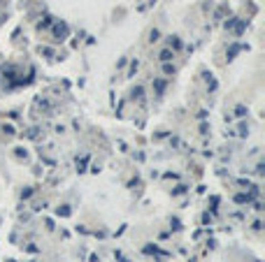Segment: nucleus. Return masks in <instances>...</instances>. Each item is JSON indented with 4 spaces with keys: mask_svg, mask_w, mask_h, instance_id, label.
I'll return each mask as SVG.
<instances>
[{
    "mask_svg": "<svg viewBox=\"0 0 265 262\" xmlns=\"http://www.w3.org/2000/svg\"><path fill=\"white\" fill-rule=\"evenodd\" d=\"M54 35H56V38H65V35H68V26H65V23H56V26H54Z\"/></svg>",
    "mask_w": 265,
    "mask_h": 262,
    "instance_id": "nucleus-1",
    "label": "nucleus"
},
{
    "mask_svg": "<svg viewBox=\"0 0 265 262\" xmlns=\"http://www.w3.org/2000/svg\"><path fill=\"white\" fill-rule=\"evenodd\" d=\"M158 58L163 60V63H170V60L175 58V54H172V49H163V51L158 54Z\"/></svg>",
    "mask_w": 265,
    "mask_h": 262,
    "instance_id": "nucleus-2",
    "label": "nucleus"
},
{
    "mask_svg": "<svg viewBox=\"0 0 265 262\" xmlns=\"http://www.w3.org/2000/svg\"><path fill=\"white\" fill-rule=\"evenodd\" d=\"M163 72H165V74H172V72H175V67H172L170 63H163Z\"/></svg>",
    "mask_w": 265,
    "mask_h": 262,
    "instance_id": "nucleus-3",
    "label": "nucleus"
},
{
    "mask_svg": "<svg viewBox=\"0 0 265 262\" xmlns=\"http://www.w3.org/2000/svg\"><path fill=\"white\" fill-rule=\"evenodd\" d=\"M175 47V49H179V38H170V49Z\"/></svg>",
    "mask_w": 265,
    "mask_h": 262,
    "instance_id": "nucleus-4",
    "label": "nucleus"
},
{
    "mask_svg": "<svg viewBox=\"0 0 265 262\" xmlns=\"http://www.w3.org/2000/svg\"><path fill=\"white\" fill-rule=\"evenodd\" d=\"M149 38H151V42H158L160 33H158V30H151V35H149Z\"/></svg>",
    "mask_w": 265,
    "mask_h": 262,
    "instance_id": "nucleus-5",
    "label": "nucleus"
},
{
    "mask_svg": "<svg viewBox=\"0 0 265 262\" xmlns=\"http://www.w3.org/2000/svg\"><path fill=\"white\" fill-rule=\"evenodd\" d=\"M56 213H58V216H70V209H68V207H63V209H58V211H56Z\"/></svg>",
    "mask_w": 265,
    "mask_h": 262,
    "instance_id": "nucleus-6",
    "label": "nucleus"
},
{
    "mask_svg": "<svg viewBox=\"0 0 265 262\" xmlns=\"http://www.w3.org/2000/svg\"><path fill=\"white\" fill-rule=\"evenodd\" d=\"M163 88H165V84H163V82H156V91H158V93H163Z\"/></svg>",
    "mask_w": 265,
    "mask_h": 262,
    "instance_id": "nucleus-7",
    "label": "nucleus"
},
{
    "mask_svg": "<svg viewBox=\"0 0 265 262\" xmlns=\"http://www.w3.org/2000/svg\"><path fill=\"white\" fill-rule=\"evenodd\" d=\"M247 200H249L247 195H238V197H235V202H240V204H242V202H247Z\"/></svg>",
    "mask_w": 265,
    "mask_h": 262,
    "instance_id": "nucleus-8",
    "label": "nucleus"
},
{
    "mask_svg": "<svg viewBox=\"0 0 265 262\" xmlns=\"http://www.w3.org/2000/svg\"><path fill=\"white\" fill-rule=\"evenodd\" d=\"M135 70H138V60H132L130 63V74H135Z\"/></svg>",
    "mask_w": 265,
    "mask_h": 262,
    "instance_id": "nucleus-9",
    "label": "nucleus"
},
{
    "mask_svg": "<svg viewBox=\"0 0 265 262\" xmlns=\"http://www.w3.org/2000/svg\"><path fill=\"white\" fill-rule=\"evenodd\" d=\"M235 116H244V107H238V109H235Z\"/></svg>",
    "mask_w": 265,
    "mask_h": 262,
    "instance_id": "nucleus-10",
    "label": "nucleus"
}]
</instances>
